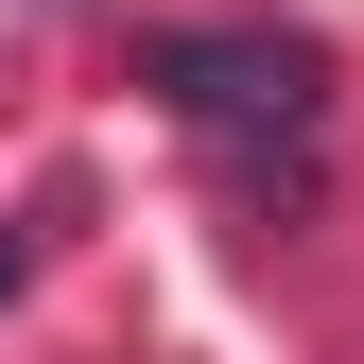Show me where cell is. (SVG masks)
Returning a JSON list of instances; mask_svg holds the SVG:
<instances>
[{
  "label": "cell",
  "instance_id": "obj_1",
  "mask_svg": "<svg viewBox=\"0 0 364 364\" xmlns=\"http://www.w3.org/2000/svg\"><path fill=\"white\" fill-rule=\"evenodd\" d=\"M156 87H173V122H208V139H312V122H330V53H312V35H156L139 53Z\"/></svg>",
  "mask_w": 364,
  "mask_h": 364
},
{
  "label": "cell",
  "instance_id": "obj_2",
  "mask_svg": "<svg viewBox=\"0 0 364 364\" xmlns=\"http://www.w3.org/2000/svg\"><path fill=\"white\" fill-rule=\"evenodd\" d=\"M18 260H35V243H18V225H0V295H18Z\"/></svg>",
  "mask_w": 364,
  "mask_h": 364
}]
</instances>
